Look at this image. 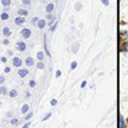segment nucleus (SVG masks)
<instances>
[{"label":"nucleus","instance_id":"obj_26","mask_svg":"<svg viewBox=\"0 0 128 128\" xmlns=\"http://www.w3.org/2000/svg\"><path fill=\"white\" fill-rule=\"evenodd\" d=\"M103 4H104V6H108V4H110V2H108V0H103Z\"/></svg>","mask_w":128,"mask_h":128},{"label":"nucleus","instance_id":"obj_28","mask_svg":"<svg viewBox=\"0 0 128 128\" xmlns=\"http://www.w3.org/2000/svg\"><path fill=\"white\" fill-rule=\"evenodd\" d=\"M4 83V76H0V84Z\"/></svg>","mask_w":128,"mask_h":128},{"label":"nucleus","instance_id":"obj_4","mask_svg":"<svg viewBox=\"0 0 128 128\" xmlns=\"http://www.w3.org/2000/svg\"><path fill=\"white\" fill-rule=\"evenodd\" d=\"M46 11L48 12V14H52V12L55 11V4H54V3H50V4L46 7Z\"/></svg>","mask_w":128,"mask_h":128},{"label":"nucleus","instance_id":"obj_21","mask_svg":"<svg viewBox=\"0 0 128 128\" xmlns=\"http://www.w3.org/2000/svg\"><path fill=\"white\" fill-rule=\"evenodd\" d=\"M31 118H32V112H28L27 116H26V120H30Z\"/></svg>","mask_w":128,"mask_h":128},{"label":"nucleus","instance_id":"obj_6","mask_svg":"<svg viewBox=\"0 0 128 128\" xmlns=\"http://www.w3.org/2000/svg\"><path fill=\"white\" fill-rule=\"evenodd\" d=\"M20 78H26V76L28 75V70H26V68H22V70H19V74H18Z\"/></svg>","mask_w":128,"mask_h":128},{"label":"nucleus","instance_id":"obj_19","mask_svg":"<svg viewBox=\"0 0 128 128\" xmlns=\"http://www.w3.org/2000/svg\"><path fill=\"white\" fill-rule=\"evenodd\" d=\"M30 87H31V88L36 87V82H35V80H31V82H30Z\"/></svg>","mask_w":128,"mask_h":128},{"label":"nucleus","instance_id":"obj_8","mask_svg":"<svg viewBox=\"0 0 128 128\" xmlns=\"http://www.w3.org/2000/svg\"><path fill=\"white\" fill-rule=\"evenodd\" d=\"M18 50L19 51H26V48H27V46H26V43H23V42H20V43H18Z\"/></svg>","mask_w":128,"mask_h":128},{"label":"nucleus","instance_id":"obj_22","mask_svg":"<svg viewBox=\"0 0 128 128\" xmlns=\"http://www.w3.org/2000/svg\"><path fill=\"white\" fill-rule=\"evenodd\" d=\"M76 67H78V63H76V62H74V63L71 64V68H72V70H75Z\"/></svg>","mask_w":128,"mask_h":128},{"label":"nucleus","instance_id":"obj_11","mask_svg":"<svg viewBox=\"0 0 128 128\" xmlns=\"http://www.w3.org/2000/svg\"><path fill=\"white\" fill-rule=\"evenodd\" d=\"M28 110H30V106H28V104H26V106H23V108H22V114H27Z\"/></svg>","mask_w":128,"mask_h":128},{"label":"nucleus","instance_id":"obj_3","mask_svg":"<svg viewBox=\"0 0 128 128\" xmlns=\"http://www.w3.org/2000/svg\"><path fill=\"white\" fill-rule=\"evenodd\" d=\"M26 23V19H24V16H18V18L15 19V24L16 26H22V24Z\"/></svg>","mask_w":128,"mask_h":128},{"label":"nucleus","instance_id":"obj_27","mask_svg":"<svg viewBox=\"0 0 128 128\" xmlns=\"http://www.w3.org/2000/svg\"><path fill=\"white\" fill-rule=\"evenodd\" d=\"M38 22H39L38 18H34V19H32V23H38Z\"/></svg>","mask_w":128,"mask_h":128},{"label":"nucleus","instance_id":"obj_2","mask_svg":"<svg viewBox=\"0 0 128 128\" xmlns=\"http://www.w3.org/2000/svg\"><path fill=\"white\" fill-rule=\"evenodd\" d=\"M12 64H14L15 67L20 68V67L23 66V62H22V59H20V58H14V60H12Z\"/></svg>","mask_w":128,"mask_h":128},{"label":"nucleus","instance_id":"obj_20","mask_svg":"<svg viewBox=\"0 0 128 128\" xmlns=\"http://www.w3.org/2000/svg\"><path fill=\"white\" fill-rule=\"evenodd\" d=\"M22 2H23L24 6H30V4H31V0H22Z\"/></svg>","mask_w":128,"mask_h":128},{"label":"nucleus","instance_id":"obj_23","mask_svg":"<svg viewBox=\"0 0 128 128\" xmlns=\"http://www.w3.org/2000/svg\"><path fill=\"white\" fill-rule=\"evenodd\" d=\"M56 104H58V100H51V106H56Z\"/></svg>","mask_w":128,"mask_h":128},{"label":"nucleus","instance_id":"obj_29","mask_svg":"<svg viewBox=\"0 0 128 128\" xmlns=\"http://www.w3.org/2000/svg\"><path fill=\"white\" fill-rule=\"evenodd\" d=\"M54 19H55V18H54V16H52L51 14H50V15H48V20H54Z\"/></svg>","mask_w":128,"mask_h":128},{"label":"nucleus","instance_id":"obj_17","mask_svg":"<svg viewBox=\"0 0 128 128\" xmlns=\"http://www.w3.org/2000/svg\"><path fill=\"white\" fill-rule=\"evenodd\" d=\"M120 127H122V128H127V127H126V123H124V119H123V118L120 119Z\"/></svg>","mask_w":128,"mask_h":128},{"label":"nucleus","instance_id":"obj_18","mask_svg":"<svg viewBox=\"0 0 128 128\" xmlns=\"http://www.w3.org/2000/svg\"><path fill=\"white\" fill-rule=\"evenodd\" d=\"M38 59L39 60H43L44 59V54H43V52H39V54H38Z\"/></svg>","mask_w":128,"mask_h":128},{"label":"nucleus","instance_id":"obj_10","mask_svg":"<svg viewBox=\"0 0 128 128\" xmlns=\"http://www.w3.org/2000/svg\"><path fill=\"white\" fill-rule=\"evenodd\" d=\"M18 14H19V16H27L28 15V11L27 10H19Z\"/></svg>","mask_w":128,"mask_h":128},{"label":"nucleus","instance_id":"obj_5","mask_svg":"<svg viewBox=\"0 0 128 128\" xmlns=\"http://www.w3.org/2000/svg\"><path fill=\"white\" fill-rule=\"evenodd\" d=\"M3 35L6 36V38H10V36L12 35V31L8 27H6V28H3Z\"/></svg>","mask_w":128,"mask_h":128},{"label":"nucleus","instance_id":"obj_1","mask_svg":"<svg viewBox=\"0 0 128 128\" xmlns=\"http://www.w3.org/2000/svg\"><path fill=\"white\" fill-rule=\"evenodd\" d=\"M20 35H22L24 39H28V38H31V31L28 30V28H24V30H22V32H20Z\"/></svg>","mask_w":128,"mask_h":128},{"label":"nucleus","instance_id":"obj_34","mask_svg":"<svg viewBox=\"0 0 128 128\" xmlns=\"http://www.w3.org/2000/svg\"><path fill=\"white\" fill-rule=\"evenodd\" d=\"M126 51H128V42H127V44H126V48H124Z\"/></svg>","mask_w":128,"mask_h":128},{"label":"nucleus","instance_id":"obj_24","mask_svg":"<svg viewBox=\"0 0 128 128\" xmlns=\"http://www.w3.org/2000/svg\"><path fill=\"white\" fill-rule=\"evenodd\" d=\"M4 72H6V74H10V72H11V68H10V67H6V70H4Z\"/></svg>","mask_w":128,"mask_h":128},{"label":"nucleus","instance_id":"obj_7","mask_svg":"<svg viewBox=\"0 0 128 128\" xmlns=\"http://www.w3.org/2000/svg\"><path fill=\"white\" fill-rule=\"evenodd\" d=\"M38 27L40 28V30L46 28L47 27V22H46V20H39V22H38Z\"/></svg>","mask_w":128,"mask_h":128},{"label":"nucleus","instance_id":"obj_25","mask_svg":"<svg viewBox=\"0 0 128 128\" xmlns=\"http://www.w3.org/2000/svg\"><path fill=\"white\" fill-rule=\"evenodd\" d=\"M60 76H62V72L58 71V72H56V78H60Z\"/></svg>","mask_w":128,"mask_h":128},{"label":"nucleus","instance_id":"obj_35","mask_svg":"<svg viewBox=\"0 0 128 128\" xmlns=\"http://www.w3.org/2000/svg\"><path fill=\"white\" fill-rule=\"evenodd\" d=\"M0 32H2V31H0Z\"/></svg>","mask_w":128,"mask_h":128},{"label":"nucleus","instance_id":"obj_9","mask_svg":"<svg viewBox=\"0 0 128 128\" xmlns=\"http://www.w3.org/2000/svg\"><path fill=\"white\" fill-rule=\"evenodd\" d=\"M26 64L28 67H32V66H35V60L32 59V58H27L26 59Z\"/></svg>","mask_w":128,"mask_h":128},{"label":"nucleus","instance_id":"obj_33","mask_svg":"<svg viewBox=\"0 0 128 128\" xmlns=\"http://www.w3.org/2000/svg\"><path fill=\"white\" fill-rule=\"evenodd\" d=\"M23 128H30V124H28V123H27V124H26V126H24Z\"/></svg>","mask_w":128,"mask_h":128},{"label":"nucleus","instance_id":"obj_16","mask_svg":"<svg viewBox=\"0 0 128 128\" xmlns=\"http://www.w3.org/2000/svg\"><path fill=\"white\" fill-rule=\"evenodd\" d=\"M0 94H2V95H7V88L6 87H0Z\"/></svg>","mask_w":128,"mask_h":128},{"label":"nucleus","instance_id":"obj_15","mask_svg":"<svg viewBox=\"0 0 128 128\" xmlns=\"http://www.w3.org/2000/svg\"><path fill=\"white\" fill-rule=\"evenodd\" d=\"M39 68V70H44V63H43V60H40V62L38 63V66H36Z\"/></svg>","mask_w":128,"mask_h":128},{"label":"nucleus","instance_id":"obj_32","mask_svg":"<svg viewBox=\"0 0 128 128\" xmlns=\"http://www.w3.org/2000/svg\"><path fill=\"white\" fill-rule=\"evenodd\" d=\"M3 43H4V44H6V46H8V44H10V42H8V40H7V39H6V40H4V42H3Z\"/></svg>","mask_w":128,"mask_h":128},{"label":"nucleus","instance_id":"obj_14","mask_svg":"<svg viewBox=\"0 0 128 128\" xmlns=\"http://www.w3.org/2000/svg\"><path fill=\"white\" fill-rule=\"evenodd\" d=\"M0 18H2V20H7L8 18H10V16H8V14H7V12H3V14L0 15Z\"/></svg>","mask_w":128,"mask_h":128},{"label":"nucleus","instance_id":"obj_13","mask_svg":"<svg viewBox=\"0 0 128 128\" xmlns=\"http://www.w3.org/2000/svg\"><path fill=\"white\" fill-rule=\"evenodd\" d=\"M2 4L4 7H10L11 6V0H2Z\"/></svg>","mask_w":128,"mask_h":128},{"label":"nucleus","instance_id":"obj_30","mask_svg":"<svg viewBox=\"0 0 128 128\" xmlns=\"http://www.w3.org/2000/svg\"><path fill=\"white\" fill-rule=\"evenodd\" d=\"M26 98H31V94H30V92H28V91L26 92Z\"/></svg>","mask_w":128,"mask_h":128},{"label":"nucleus","instance_id":"obj_31","mask_svg":"<svg viewBox=\"0 0 128 128\" xmlns=\"http://www.w3.org/2000/svg\"><path fill=\"white\" fill-rule=\"evenodd\" d=\"M11 123H12V124H16V123H18V119H14V120H12Z\"/></svg>","mask_w":128,"mask_h":128},{"label":"nucleus","instance_id":"obj_12","mask_svg":"<svg viewBox=\"0 0 128 128\" xmlns=\"http://www.w3.org/2000/svg\"><path fill=\"white\" fill-rule=\"evenodd\" d=\"M10 96H11V98H16V96H18V91H16V90H11L10 91Z\"/></svg>","mask_w":128,"mask_h":128}]
</instances>
